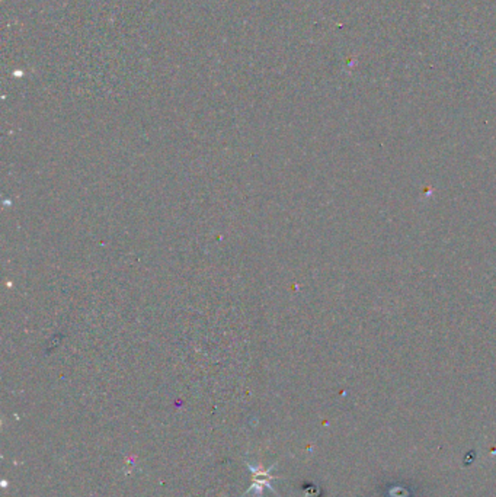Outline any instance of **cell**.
Returning a JSON list of instances; mask_svg holds the SVG:
<instances>
[{"mask_svg": "<svg viewBox=\"0 0 496 497\" xmlns=\"http://www.w3.org/2000/svg\"><path fill=\"white\" fill-rule=\"evenodd\" d=\"M246 466L252 473V484H251L249 489H247L243 493V497L247 496L249 493H255L256 497H262L263 490H265V489H268L270 491L278 494L274 490V487L271 486V482L275 478V475H272V470L275 468V464H272L270 468H262L261 466H254V464L246 461Z\"/></svg>", "mask_w": 496, "mask_h": 497, "instance_id": "6da1fadb", "label": "cell"}]
</instances>
